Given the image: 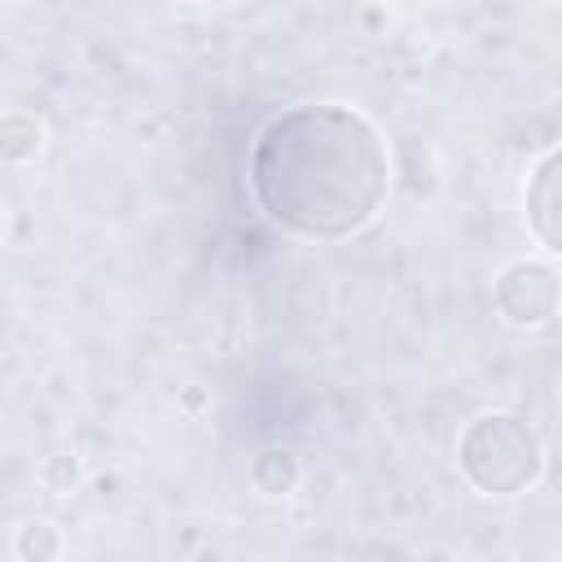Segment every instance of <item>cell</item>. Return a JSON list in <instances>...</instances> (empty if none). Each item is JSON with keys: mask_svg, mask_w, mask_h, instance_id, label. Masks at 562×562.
I'll return each mask as SVG.
<instances>
[{"mask_svg": "<svg viewBox=\"0 0 562 562\" xmlns=\"http://www.w3.org/2000/svg\"><path fill=\"white\" fill-rule=\"evenodd\" d=\"M391 162L378 127L347 105H290L250 149L255 202L299 237H347L386 198Z\"/></svg>", "mask_w": 562, "mask_h": 562, "instance_id": "6da1fadb", "label": "cell"}, {"mask_svg": "<svg viewBox=\"0 0 562 562\" xmlns=\"http://www.w3.org/2000/svg\"><path fill=\"white\" fill-rule=\"evenodd\" d=\"M457 461H461L465 479L479 492L509 496V492H522V487L536 483V474H540V443H536L527 422H518L509 413H492V417H479L461 435Z\"/></svg>", "mask_w": 562, "mask_h": 562, "instance_id": "7a4b0ae2", "label": "cell"}, {"mask_svg": "<svg viewBox=\"0 0 562 562\" xmlns=\"http://www.w3.org/2000/svg\"><path fill=\"white\" fill-rule=\"evenodd\" d=\"M496 294H522V303H514L505 316L518 321V325H536L553 312V272L549 268H536V263H518L501 277V290Z\"/></svg>", "mask_w": 562, "mask_h": 562, "instance_id": "3957f363", "label": "cell"}, {"mask_svg": "<svg viewBox=\"0 0 562 562\" xmlns=\"http://www.w3.org/2000/svg\"><path fill=\"white\" fill-rule=\"evenodd\" d=\"M527 220L549 250H558V158H544L536 184L527 189Z\"/></svg>", "mask_w": 562, "mask_h": 562, "instance_id": "277c9868", "label": "cell"}, {"mask_svg": "<svg viewBox=\"0 0 562 562\" xmlns=\"http://www.w3.org/2000/svg\"><path fill=\"white\" fill-rule=\"evenodd\" d=\"M202 4H237V0H202Z\"/></svg>", "mask_w": 562, "mask_h": 562, "instance_id": "5b68a950", "label": "cell"}]
</instances>
